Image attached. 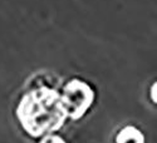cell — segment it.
I'll return each instance as SVG.
<instances>
[{
	"label": "cell",
	"mask_w": 157,
	"mask_h": 143,
	"mask_svg": "<svg viewBox=\"0 0 157 143\" xmlns=\"http://www.w3.org/2000/svg\"><path fill=\"white\" fill-rule=\"evenodd\" d=\"M143 143V137L137 132L136 129L132 127H128L124 129L123 132H121V136L118 138V143Z\"/></svg>",
	"instance_id": "cell-1"
}]
</instances>
